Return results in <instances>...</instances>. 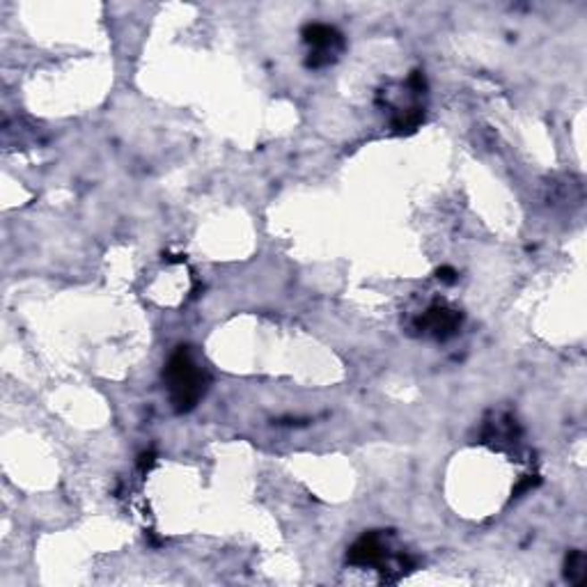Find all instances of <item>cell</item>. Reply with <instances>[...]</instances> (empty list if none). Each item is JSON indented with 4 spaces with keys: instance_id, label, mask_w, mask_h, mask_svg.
<instances>
[{
    "instance_id": "obj_4",
    "label": "cell",
    "mask_w": 587,
    "mask_h": 587,
    "mask_svg": "<svg viewBox=\"0 0 587 587\" xmlns=\"http://www.w3.org/2000/svg\"><path fill=\"white\" fill-rule=\"evenodd\" d=\"M461 326V314L457 310H448V307H429L427 313L418 319V328H424L429 333H434L436 338L445 340L455 335Z\"/></svg>"
},
{
    "instance_id": "obj_1",
    "label": "cell",
    "mask_w": 587,
    "mask_h": 587,
    "mask_svg": "<svg viewBox=\"0 0 587 587\" xmlns=\"http://www.w3.org/2000/svg\"><path fill=\"white\" fill-rule=\"evenodd\" d=\"M164 379L168 383L170 399L175 404L177 413L193 411L206 390V376L193 363L189 347H180L175 354L170 356Z\"/></svg>"
},
{
    "instance_id": "obj_5",
    "label": "cell",
    "mask_w": 587,
    "mask_h": 587,
    "mask_svg": "<svg viewBox=\"0 0 587 587\" xmlns=\"http://www.w3.org/2000/svg\"><path fill=\"white\" fill-rule=\"evenodd\" d=\"M565 576L574 585L583 583V578H585V556L581 550H569V556L565 560Z\"/></svg>"
},
{
    "instance_id": "obj_2",
    "label": "cell",
    "mask_w": 587,
    "mask_h": 587,
    "mask_svg": "<svg viewBox=\"0 0 587 587\" xmlns=\"http://www.w3.org/2000/svg\"><path fill=\"white\" fill-rule=\"evenodd\" d=\"M303 42L310 46L306 64L313 69L335 63L340 51L344 48V39L338 28L326 26V23H310L303 28Z\"/></svg>"
},
{
    "instance_id": "obj_7",
    "label": "cell",
    "mask_w": 587,
    "mask_h": 587,
    "mask_svg": "<svg viewBox=\"0 0 587 587\" xmlns=\"http://www.w3.org/2000/svg\"><path fill=\"white\" fill-rule=\"evenodd\" d=\"M152 464H154V455H152V452H149V455L140 457V468H143V471H145V468H152Z\"/></svg>"
},
{
    "instance_id": "obj_3",
    "label": "cell",
    "mask_w": 587,
    "mask_h": 587,
    "mask_svg": "<svg viewBox=\"0 0 587 587\" xmlns=\"http://www.w3.org/2000/svg\"><path fill=\"white\" fill-rule=\"evenodd\" d=\"M349 565L356 566H379L388 560V549L383 546L382 534L370 532L363 534L358 541L349 549V556H347Z\"/></svg>"
},
{
    "instance_id": "obj_6",
    "label": "cell",
    "mask_w": 587,
    "mask_h": 587,
    "mask_svg": "<svg viewBox=\"0 0 587 587\" xmlns=\"http://www.w3.org/2000/svg\"><path fill=\"white\" fill-rule=\"evenodd\" d=\"M436 275H439V281H443V282H455L457 281V271L452 269V266H443V269L436 271Z\"/></svg>"
}]
</instances>
